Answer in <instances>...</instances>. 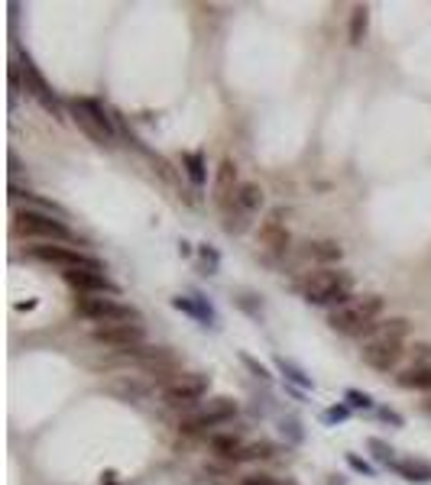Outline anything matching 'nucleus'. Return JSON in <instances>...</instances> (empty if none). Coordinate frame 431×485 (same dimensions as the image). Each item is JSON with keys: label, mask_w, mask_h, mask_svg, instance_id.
Here are the masks:
<instances>
[{"label": "nucleus", "mask_w": 431, "mask_h": 485, "mask_svg": "<svg viewBox=\"0 0 431 485\" xmlns=\"http://www.w3.org/2000/svg\"><path fill=\"white\" fill-rule=\"evenodd\" d=\"M383 311V298L379 295H369V298H360V301H350L338 311H331L328 324L340 334H367L369 327H373V317Z\"/></svg>", "instance_id": "2"}, {"label": "nucleus", "mask_w": 431, "mask_h": 485, "mask_svg": "<svg viewBox=\"0 0 431 485\" xmlns=\"http://www.w3.org/2000/svg\"><path fill=\"white\" fill-rule=\"evenodd\" d=\"M347 414H350V404H338V408H331V411H324V421H347Z\"/></svg>", "instance_id": "27"}, {"label": "nucleus", "mask_w": 431, "mask_h": 485, "mask_svg": "<svg viewBox=\"0 0 431 485\" xmlns=\"http://www.w3.org/2000/svg\"><path fill=\"white\" fill-rule=\"evenodd\" d=\"M143 327L139 324H108V327H94L91 340L100 343V346L110 349H137L143 343Z\"/></svg>", "instance_id": "8"}, {"label": "nucleus", "mask_w": 431, "mask_h": 485, "mask_svg": "<svg viewBox=\"0 0 431 485\" xmlns=\"http://www.w3.org/2000/svg\"><path fill=\"white\" fill-rule=\"evenodd\" d=\"M301 295L311 304H350V275L334 272V269H321L311 272L301 281Z\"/></svg>", "instance_id": "1"}, {"label": "nucleus", "mask_w": 431, "mask_h": 485, "mask_svg": "<svg viewBox=\"0 0 431 485\" xmlns=\"http://www.w3.org/2000/svg\"><path fill=\"white\" fill-rule=\"evenodd\" d=\"M234 414H237V404H234L231 398H214V402H208L205 408L192 411V414H185L178 427H182L185 433H195V431H205V427L224 424V421H231Z\"/></svg>", "instance_id": "6"}, {"label": "nucleus", "mask_w": 431, "mask_h": 485, "mask_svg": "<svg viewBox=\"0 0 431 485\" xmlns=\"http://www.w3.org/2000/svg\"><path fill=\"white\" fill-rule=\"evenodd\" d=\"M412 356L422 359V363H431V346L428 343H415V346H412Z\"/></svg>", "instance_id": "30"}, {"label": "nucleus", "mask_w": 431, "mask_h": 485, "mask_svg": "<svg viewBox=\"0 0 431 485\" xmlns=\"http://www.w3.org/2000/svg\"><path fill=\"white\" fill-rule=\"evenodd\" d=\"M344 398H347V404H350V408H373V398H369L367 392H357V388H347L344 392Z\"/></svg>", "instance_id": "24"}, {"label": "nucleus", "mask_w": 431, "mask_h": 485, "mask_svg": "<svg viewBox=\"0 0 431 485\" xmlns=\"http://www.w3.org/2000/svg\"><path fill=\"white\" fill-rule=\"evenodd\" d=\"M65 281L71 288L85 291V295H117L120 291L104 272H81V269H75V272H65Z\"/></svg>", "instance_id": "11"}, {"label": "nucleus", "mask_w": 431, "mask_h": 485, "mask_svg": "<svg viewBox=\"0 0 431 485\" xmlns=\"http://www.w3.org/2000/svg\"><path fill=\"white\" fill-rule=\"evenodd\" d=\"M69 110H71V117H75V123H78V127H81V129H85V133L94 139V143H108V139H110L108 133H104V129L98 127V120H94V117L88 114L85 107H81V100H71V104H69Z\"/></svg>", "instance_id": "15"}, {"label": "nucleus", "mask_w": 431, "mask_h": 485, "mask_svg": "<svg viewBox=\"0 0 431 485\" xmlns=\"http://www.w3.org/2000/svg\"><path fill=\"white\" fill-rule=\"evenodd\" d=\"M243 485H276V482H272L270 476H253V479H246Z\"/></svg>", "instance_id": "31"}, {"label": "nucleus", "mask_w": 431, "mask_h": 485, "mask_svg": "<svg viewBox=\"0 0 431 485\" xmlns=\"http://www.w3.org/2000/svg\"><path fill=\"white\" fill-rule=\"evenodd\" d=\"M428 411H431V402H428Z\"/></svg>", "instance_id": "32"}, {"label": "nucleus", "mask_w": 431, "mask_h": 485, "mask_svg": "<svg viewBox=\"0 0 431 485\" xmlns=\"http://www.w3.org/2000/svg\"><path fill=\"white\" fill-rule=\"evenodd\" d=\"M75 311L81 317L94 320V324H130L137 320L139 314L133 311L130 304H120L114 298H100V295H85V298H75Z\"/></svg>", "instance_id": "4"}, {"label": "nucleus", "mask_w": 431, "mask_h": 485, "mask_svg": "<svg viewBox=\"0 0 431 485\" xmlns=\"http://www.w3.org/2000/svg\"><path fill=\"white\" fill-rule=\"evenodd\" d=\"M279 217H282V214L276 211L260 227V242H263V246H270V250H276V252H285V250H289V230L282 227V220H279Z\"/></svg>", "instance_id": "13"}, {"label": "nucleus", "mask_w": 431, "mask_h": 485, "mask_svg": "<svg viewBox=\"0 0 431 485\" xmlns=\"http://www.w3.org/2000/svg\"><path fill=\"white\" fill-rule=\"evenodd\" d=\"M367 447L373 450V453H377V460H379V462H389V460H393V447H389V443H383V440L369 437V440H367Z\"/></svg>", "instance_id": "25"}, {"label": "nucleus", "mask_w": 431, "mask_h": 485, "mask_svg": "<svg viewBox=\"0 0 431 485\" xmlns=\"http://www.w3.org/2000/svg\"><path fill=\"white\" fill-rule=\"evenodd\" d=\"M406 334H408V320L393 317V320H379V324H373L363 337H367V340H402Z\"/></svg>", "instance_id": "14"}, {"label": "nucleus", "mask_w": 431, "mask_h": 485, "mask_svg": "<svg viewBox=\"0 0 431 485\" xmlns=\"http://www.w3.org/2000/svg\"><path fill=\"white\" fill-rule=\"evenodd\" d=\"M367 26H369V10L367 7H354V13H350V42H354V46H360L363 42Z\"/></svg>", "instance_id": "20"}, {"label": "nucleus", "mask_w": 431, "mask_h": 485, "mask_svg": "<svg viewBox=\"0 0 431 485\" xmlns=\"http://www.w3.org/2000/svg\"><path fill=\"white\" fill-rule=\"evenodd\" d=\"M237 165H234V159H224L221 168H217V182H214V197L217 204L227 207V201H231L234 194H237Z\"/></svg>", "instance_id": "12"}, {"label": "nucleus", "mask_w": 431, "mask_h": 485, "mask_svg": "<svg viewBox=\"0 0 431 485\" xmlns=\"http://www.w3.org/2000/svg\"><path fill=\"white\" fill-rule=\"evenodd\" d=\"M178 308V311H188V314H195V317H201V320H208L211 317V311H205V308H198V304H192L188 301V298H176V301H172Z\"/></svg>", "instance_id": "26"}, {"label": "nucleus", "mask_w": 431, "mask_h": 485, "mask_svg": "<svg viewBox=\"0 0 431 485\" xmlns=\"http://www.w3.org/2000/svg\"><path fill=\"white\" fill-rule=\"evenodd\" d=\"M30 259H39V262H52V266H62L65 272H104L94 256H85L78 250H69V246H59V242H46V246H30Z\"/></svg>", "instance_id": "5"}, {"label": "nucleus", "mask_w": 431, "mask_h": 485, "mask_svg": "<svg viewBox=\"0 0 431 485\" xmlns=\"http://www.w3.org/2000/svg\"><path fill=\"white\" fill-rule=\"evenodd\" d=\"M402 388H415V392H431V366H412L408 372L399 375Z\"/></svg>", "instance_id": "16"}, {"label": "nucleus", "mask_w": 431, "mask_h": 485, "mask_svg": "<svg viewBox=\"0 0 431 485\" xmlns=\"http://www.w3.org/2000/svg\"><path fill=\"white\" fill-rule=\"evenodd\" d=\"M276 366H279V372H282V375H285L289 382H295V385H301V388H311V375H305V372H301L299 366H292L289 359L279 356V359H276Z\"/></svg>", "instance_id": "22"}, {"label": "nucleus", "mask_w": 431, "mask_h": 485, "mask_svg": "<svg viewBox=\"0 0 431 485\" xmlns=\"http://www.w3.org/2000/svg\"><path fill=\"white\" fill-rule=\"evenodd\" d=\"M308 256L318 259V262H338L340 259V246L331 240H324V242H308Z\"/></svg>", "instance_id": "19"}, {"label": "nucleus", "mask_w": 431, "mask_h": 485, "mask_svg": "<svg viewBox=\"0 0 431 485\" xmlns=\"http://www.w3.org/2000/svg\"><path fill=\"white\" fill-rule=\"evenodd\" d=\"M208 385H211V382L205 379V375L185 372V375H176L169 385L162 388V398H166L169 404H176V408H188V404H195V402H201V398H205Z\"/></svg>", "instance_id": "7"}, {"label": "nucleus", "mask_w": 431, "mask_h": 485, "mask_svg": "<svg viewBox=\"0 0 431 485\" xmlns=\"http://www.w3.org/2000/svg\"><path fill=\"white\" fill-rule=\"evenodd\" d=\"M347 462H350V466H354L357 472H363V476H373V466H369V462H363L360 456H354V453H347Z\"/></svg>", "instance_id": "29"}, {"label": "nucleus", "mask_w": 431, "mask_h": 485, "mask_svg": "<svg viewBox=\"0 0 431 485\" xmlns=\"http://www.w3.org/2000/svg\"><path fill=\"white\" fill-rule=\"evenodd\" d=\"M182 162H185L188 178H192V182L201 188V185H205V178H208V175H205V156H201V152H185Z\"/></svg>", "instance_id": "21"}, {"label": "nucleus", "mask_w": 431, "mask_h": 485, "mask_svg": "<svg viewBox=\"0 0 431 485\" xmlns=\"http://www.w3.org/2000/svg\"><path fill=\"white\" fill-rule=\"evenodd\" d=\"M13 227L16 233L23 236H36V240H46V242H69L71 240V230L62 223L55 214L46 211H16L13 214Z\"/></svg>", "instance_id": "3"}, {"label": "nucleus", "mask_w": 431, "mask_h": 485, "mask_svg": "<svg viewBox=\"0 0 431 485\" xmlns=\"http://www.w3.org/2000/svg\"><path fill=\"white\" fill-rule=\"evenodd\" d=\"M402 340H367L363 343V363L377 372H389L402 359Z\"/></svg>", "instance_id": "9"}, {"label": "nucleus", "mask_w": 431, "mask_h": 485, "mask_svg": "<svg viewBox=\"0 0 431 485\" xmlns=\"http://www.w3.org/2000/svg\"><path fill=\"white\" fill-rule=\"evenodd\" d=\"M396 469H399V476L408 479V482H431V466L422 460H402V462H396Z\"/></svg>", "instance_id": "18"}, {"label": "nucleus", "mask_w": 431, "mask_h": 485, "mask_svg": "<svg viewBox=\"0 0 431 485\" xmlns=\"http://www.w3.org/2000/svg\"><path fill=\"white\" fill-rule=\"evenodd\" d=\"M234 204H237L240 211H260V207H263V191H260V185L243 182L237 188V194H234Z\"/></svg>", "instance_id": "17"}, {"label": "nucleus", "mask_w": 431, "mask_h": 485, "mask_svg": "<svg viewBox=\"0 0 431 485\" xmlns=\"http://www.w3.org/2000/svg\"><path fill=\"white\" fill-rule=\"evenodd\" d=\"M20 71H23V78H26V91L33 94V98L39 100V104L46 107V110H52V114H59V100H55V94H52V88L46 84V78L39 75V69L33 65V59L30 55H23L20 59Z\"/></svg>", "instance_id": "10"}, {"label": "nucleus", "mask_w": 431, "mask_h": 485, "mask_svg": "<svg viewBox=\"0 0 431 485\" xmlns=\"http://www.w3.org/2000/svg\"><path fill=\"white\" fill-rule=\"evenodd\" d=\"M211 447H214V453H221V456H234L240 450V440L237 437H214L211 440Z\"/></svg>", "instance_id": "23"}, {"label": "nucleus", "mask_w": 431, "mask_h": 485, "mask_svg": "<svg viewBox=\"0 0 431 485\" xmlns=\"http://www.w3.org/2000/svg\"><path fill=\"white\" fill-rule=\"evenodd\" d=\"M240 359H243V363L250 366V369H253V375H256V379H270V369H266V366H260L253 356H246V353H243V356H240Z\"/></svg>", "instance_id": "28"}]
</instances>
